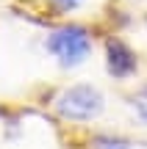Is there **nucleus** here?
<instances>
[{
	"mask_svg": "<svg viewBox=\"0 0 147 149\" xmlns=\"http://www.w3.org/2000/svg\"><path fill=\"white\" fill-rule=\"evenodd\" d=\"M44 50L58 61L64 69H75L92 55V33L83 25H61L47 33Z\"/></svg>",
	"mask_w": 147,
	"mask_h": 149,
	"instance_id": "obj_1",
	"label": "nucleus"
},
{
	"mask_svg": "<svg viewBox=\"0 0 147 149\" xmlns=\"http://www.w3.org/2000/svg\"><path fill=\"white\" fill-rule=\"evenodd\" d=\"M106 108V97L97 86L92 83H78L64 88L56 97V111L61 119H70V122H92L103 113Z\"/></svg>",
	"mask_w": 147,
	"mask_h": 149,
	"instance_id": "obj_2",
	"label": "nucleus"
},
{
	"mask_svg": "<svg viewBox=\"0 0 147 149\" xmlns=\"http://www.w3.org/2000/svg\"><path fill=\"white\" fill-rule=\"evenodd\" d=\"M106 69L114 80H128L139 72V58L122 39L106 42Z\"/></svg>",
	"mask_w": 147,
	"mask_h": 149,
	"instance_id": "obj_3",
	"label": "nucleus"
},
{
	"mask_svg": "<svg viewBox=\"0 0 147 149\" xmlns=\"http://www.w3.org/2000/svg\"><path fill=\"white\" fill-rule=\"evenodd\" d=\"M92 149H131V141L120 135H97L92 138Z\"/></svg>",
	"mask_w": 147,
	"mask_h": 149,
	"instance_id": "obj_4",
	"label": "nucleus"
},
{
	"mask_svg": "<svg viewBox=\"0 0 147 149\" xmlns=\"http://www.w3.org/2000/svg\"><path fill=\"white\" fill-rule=\"evenodd\" d=\"M58 11H75L78 6H83V0H50Z\"/></svg>",
	"mask_w": 147,
	"mask_h": 149,
	"instance_id": "obj_5",
	"label": "nucleus"
},
{
	"mask_svg": "<svg viewBox=\"0 0 147 149\" xmlns=\"http://www.w3.org/2000/svg\"><path fill=\"white\" fill-rule=\"evenodd\" d=\"M136 113H139V119H142V122L147 124V102H142V100L136 102Z\"/></svg>",
	"mask_w": 147,
	"mask_h": 149,
	"instance_id": "obj_6",
	"label": "nucleus"
},
{
	"mask_svg": "<svg viewBox=\"0 0 147 149\" xmlns=\"http://www.w3.org/2000/svg\"><path fill=\"white\" fill-rule=\"evenodd\" d=\"M142 102H147V86L142 88Z\"/></svg>",
	"mask_w": 147,
	"mask_h": 149,
	"instance_id": "obj_7",
	"label": "nucleus"
}]
</instances>
